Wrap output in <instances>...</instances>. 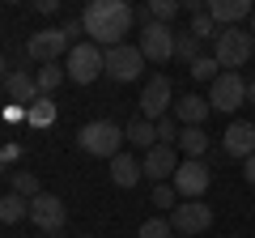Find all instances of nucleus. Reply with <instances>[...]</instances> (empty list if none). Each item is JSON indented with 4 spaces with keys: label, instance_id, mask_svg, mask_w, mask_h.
<instances>
[{
    "label": "nucleus",
    "instance_id": "obj_1",
    "mask_svg": "<svg viewBox=\"0 0 255 238\" xmlns=\"http://www.w3.org/2000/svg\"><path fill=\"white\" fill-rule=\"evenodd\" d=\"M132 21H136V9L128 4V0H90L81 13V26L85 34H90L94 47H102V51H111V47L124 43V34L132 30Z\"/></svg>",
    "mask_w": 255,
    "mask_h": 238
},
{
    "label": "nucleus",
    "instance_id": "obj_2",
    "mask_svg": "<svg viewBox=\"0 0 255 238\" xmlns=\"http://www.w3.org/2000/svg\"><path fill=\"white\" fill-rule=\"evenodd\" d=\"M213 60L221 64V73H238L247 60H255V38H251V30H243V26L221 30V34L213 38Z\"/></svg>",
    "mask_w": 255,
    "mask_h": 238
},
{
    "label": "nucleus",
    "instance_id": "obj_3",
    "mask_svg": "<svg viewBox=\"0 0 255 238\" xmlns=\"http://www.w3.org/2000/svg\"><path fill=\"white\" fill-rule=\"evenodd\" d=\"M77 145L85 149L90 157H119V145H124V128L111 123V119H90L81 132H77Z\"/></svg>",
    "mask_w": 255,
    "mask_h": 238
},
{
    "label": "nucleus",
    "instance_id": "obj_4",
    "mask_svg": "<svg viewBox=\"0 0 255 238\" xmlns=\"http://www.w3.org/2000/svg\"><path fill=\"white\" fill-rule=\"evenodd\" d=\"M102 68H107V51L94 43H77L68 47V60H64V77L73 85H90L102 77Z\"/></svg>",
    "mask_w": 255,
    "mask_h": 238
},
{
    "label": "nucleus",
    "instance_id": "obj_5",
    "mask_svg": "<svg viewBox=\"0 0 255 238\" xmlns=\"http://www.w3.org/2000/svg\"><path fill=\"white\" fill-rule=\"evenodd\" d=\"M209 183H213V170L204 166V157H183L179 170H174V179H170V187L183 200H204Z\"/></svg>",
    "mask_w": 255,
    "mask_h": 238
},
{
    "label": "nucleus",
    "instance_id": "obj_6",
    "mask_svg": "<svg viewBox=\"0 0 255 238\" xmlns=\"http://www.w3.org/2000/svg\"><path fill=\"white\" fill-rule=\"evenodd\" d=\"M174 107V85L170 77H149L145 90H140V119H149V123H157V119H166V111Z\"/></svg>",
    "mask_w": 255,
    "mask_h": 238
},
{
    "label": "nucleus",
    "instance_id": "obj_7",
    "mask_svg": "<svg viewBox=\"0 0 255 238\" xmlns=\"http://www.w3.org/2000/svg\"><path fill=\"white\" fill-rule=\"evenodd\" d=\"M170 226H174V234H183V238L204 234V230L213 226V204H204V200H183V204H174Z\"/></svg>",
    "mask_w": 255,
    "mask_h": 238
},
{
    "label": "nucleus",
    "instance_id": "obj_8",
    "mask_svg": "<svg viewBox=\"0 0 255 238\" xmlns=\"http://www.w3.org/2000/svg\"><path fill=\"white\" fill-rule=\"evenodd\" d=\"M102 73H107L111 81H119V85L136 81V77L145 73V55H140V47H128V43L111 47V51H107V68H102Z\"/></svg>",
    "mask_w": 255,
    "mask_h": 238
},
{
    "label": "nucleus",
    "instance_id": "obj_9",
    "mask_svg": "<svg viewBox=\"0 0 255 238\" xmlns=\"http://www.w3.org/2000/svg\"><path fill=\"white\" fill-rule=\"evenodd\" d=\"M247 102V81H243V73H217V81L209 85V107L213 111H238Z\"/></svg>",
    "mask_w": 255,
    "mask_h": 238
},
{
    "label": "nucleus",
    "instance_id": "obj_10",
    "mask_svg": "<svg viewBox=\"0 0 255 238\" xmlns=\"http://www.w3.org/2000/svg\"><path fill=\"white\" fill-rule=\"evenodd\" d=\"M174 30L162 26V21H145V30H140V55L145 60H153V64H166V60H174Z\"/></svg>",
    "mask_w": 255,
    "mask_h": 238
},
{
    "label": "nucleus",
    "instance_id": "obj_11",
    "mask_svg": "<svg viewBox=\"0 0 255 238\" xmlns=\"http://www.w3.org/2000/svg\"><path fill=\"white\" fill-rule=\"evenodd\" d=\"M30 221H34L43 234H60L64 230V221H68V209H64V200L60 196H51V192H38L34 200H30Z\"/></svg>",
    "mask_w": 255,
    "mask_h": 238
},
{
    "label": "nucleus",
    "instance_id": "obj_12",
    "mask_svg": "<svg viewBox=\"0 0 255 238\" xmlns=\"http://www.w3.org/2000/svg\"><path fill=\"white\" fill-rule=\"evenodd\" d=\"M68 38H64V30H38V34H30V43H26V55L30 60H38V64H55V55H64L68 51Z\"/></svg>",
    "mask_w": 255,
    "mask_h": 238
},
{
    "label": "nucleus",
    "instance_id": "obj_13",
    "mask_svg": "<svg viewBox=\"0 0 255 238\" xmlns=\"http://www.w3.org/2000/svg\"><path fill=\"white\" fill-rule=\"evenodd\" d=\"M140 170H145V179H153V183L174 179V170H179V153H174V145H153L145 157H140Z\"/></svg>",
    "mask_w": 255,
    "mask_h": 238
},
{
    "label": "nucleus",
    "instance_id": "obj_14",
    "mask_svg": "<svg viewBox=\"0 0 255 238\" xmlns=\"http://www.w3.org/2000/svg\"><path fill=\"white\" fill-rule=\"evenodd\" d=\"M221 149H226L230 157H238V162L255 157V123H243V119H234V123L226 128V136H221Z\"/></svg>",
    "mask_w": 255,
    "mask_h": 238
},
{
    "label": "nucleus",
    "instance_id": "obj_15",
    "mask_svg": "<svg viewBox=\"0 0 255 238\" xmlns=\"http://www.w3.org/2000/svg\"><path fill=\"white\" fill-rule=\"evenodd\" d=\"M204 13H209L221 30H230V26H238L243 17H251L255 9H251V0H209V4H204Z\"/></svg>",
    "mask_w": 255,
    "mask_h": 238
},
{
    "label": "nucleus",
    "instance_id": "obj_16",
    "mask_svg": "<svg viewBox=\"0 0 255 238\" xmlns=\"http://www.w3.org/2000/svg\"><path fill=\"white\" fill-rule=\"evenodd\" d=\"M209 98H200V94H183L179 102H174V119H179L183 128H200L204 119H209Z\"/></svg>",
    "mask_w": 255,
    "mask_h": 238
},
{
    "label": "nucleus",
    "instance_id": "obj_17",
    "mask_svg": "<svg viewBox=\"0 0 255 238\" xmlns=\"http://www.w3.org/2000/svg\"><path fill=\"white\" fill-rule=\"evenodd\" d=\"M4 90H9V98L17 102V107H30V102H38L43 94H38V81H34V73H9L4 77Z\"/></svg>",
    "mask_w": 255,
    "mask_h": 238
},
{
    "label": "nucleus",
    "instance_id": "obj_18",
    "mask_svg": "<svg viewBox=\"0 0 255 238\" xmlns=\"http://www.w3.org/2000/svg\"><path fill=\"white\" fill-rule=\"evenodd\" d=\"M140 179H145V170H140V157H132V153L111 157V183H115V187H136Z\"/></svg>",
    "mask_w": 255,
    "mask_h": 238
},
{
    "label": "nucleus",
    "instance_id": "obj_19",
    "mask_svg": "<svg viewBox=\"0 0 255 238\" xmlns=\"http://www.w3.org/2000/svg\"><path fill=\"white\" fill-rule=\"evenodd\" d=\"M124 140H128V145H136V149H145V153H149V149H153L157 145V123H149V119H132V123H128V128H124Z\"/></svg>",
    "mask_w": 255,
    "mask_h": 238
},
{
    "label": "nucleus",
    "instance_id": "obj_20",
    "mask_svg": "<svg viewBox=\"0 0 255 238\" xmlns=\"http://www.w3.org/2000/svg\"><path fill=\"white\" fill-rule=\"evenodd\" d=\"M21 217H30V200H26V196H17V192L0 196V221L13 226V221H21Z\"/></svg>",
    "mask_w": 255,
    "mask_h": 238
},
{
    "label": "nucleus",
    "instance_id": "obj_21",
    "mask_svg": "<svg viewBox=\"0 0 255 238\" xmlns=\"http://www.w3.org/2000/svg\"><path fill=\"white\" fill-rule=\"evenodd\" d=\"M26 123H30V128H51V123H55V102L51 98L30 102V107H26Z\"/></svg>",
    "mask_w": 255,
    "mask_h": 238
},
{
    "label": "nucleus",
    "instance_id": "obj_22",
    "mask_svg": "<svg viewBox=\"0 0 255 238\" xmlns=\"http://www.w3.org/2000/svg\"><path fill=\"white\" fill-rule=\"evenodd\" d=\"M179 149H183L187 157H204V149H209L204 128H183V132H179Z\"/></svg>",
    "mask_w": 255,
    "mask_h": 238
},
{
    "label": "nucleus",
    "instance_id": "obj_23",
    "mask_svg": "<svg viewBox=\"0 0 255 238\" xmlns=\"http://www.w3.org/2000/svg\"><path fill=\"white\" fill-rule=\"evenodd\" d=\"M174 13H179V0H153V4H145L136 17H140V21H162V26H166Z\"/></svg>",
    "mask_w": 255,
    "mask_h": 238
},
{
    "label": "nucleus",
    "instance_id": "obj_24",
    "mask_svg": "<svg viewBox=\"0 0 255 238\" xmlns=\"http://www.w3.org/2000/svg\"><path fill=\"white\" fill-rule=\"evenodd\" d=\"M34 81H38V94L47 98V94H51L60 81H68V77H64V68H60V64H43V68L34 73Z\"/></svg>",
    "mask_w": 255,
    "mask_h": 238
},
{
    "label": "nucleus",
    "instance_id": "obj_25",
    "mask_svg": "<svg viewBox=\"0 0 255 238\" xmlns=\"http://www.w3.org/2000/svg\"><path fill=\"white\" fill-rule=\"evenodd\" d=\"M200 38H191V34H179L174 38V60H183V64H196L200 60Z\"/></svg>",
    "mask_w": 255,
    "mask_h": 238
},
{
    "label": "nucleus",
    "instance_id": "obj_26",
    "mask_svg": "<svg viewBox=\"0 0 255 238\" xmlns=\"http://www.w3.org/2000/svg\"><path fill=\"white\" fill-rule=\"evenodd\" d=\"M187 34H191V38H200V43H209V38H217V34H221V26L209 17V13H196V17H191V30H187Z\"/></svg>",
    "mask_w": 255,
    "mask_h": 238
},
{
    "label": "nucleus",
    "instance_id": "obj_27",
    "mask_svg": "<svg viewBox=\"0 0 255 238\" xmlns=\"http://www.w3.org/2000/svg\"><path fill=\"white\" fill-rule=\"evenodd\" d=\"M140 238H174L170 217H149V221H140Z\"/></svg>",
    "mask_w": 255,
    "mask_h": 238
},
{
    "label": "nucleus",
    "instance_id": "obj_28",
    "mask_svg": "<svg viewBox=\"0 0 255 238\" xmlns=\"http://www.w3.org/2000/svg\"><path fill=\"white\" fill-rule=\"evenodd\" d=\"M13 192H17V196H26V200H34V196L43 192V187H38V179H34L30 170H17V174H13Z\"/></svg>",
    "mask_w": 255,
    "mask_h": 238
},
{
    "label": "nucleus",
    "instance_id": "obj_29",
    "mask_svg": "<svg viewBox=\"0 0 255 238\" xmlns=\"http://www.w3.org/2000/svg\"><path fill=\"white\" fill-rule=\"evenodd\" d=\"M217 68H221V64L213 60V55H200V60L191 64V77H196V81H209V85H213V81H217Z\"/></svg>",
    "mask_w": 255,
    "mask_h": 238
},
{
    "label": "nucleus",
    "instance_id": "obj_30",
    "mask_svg": "<svg viewBox=\"0 0 255 238\" xmlns=\"http://www.w3.org/2000/svg\"><path fill=\"white\" fill-rule=\"evenodd\" d=\"M179 119L174 115H166V119H157V145H174V140H179Z\"/></svg>",
    "mask_w": 255,
    "mask_h": 238
},
{
    "label": "nucleus",
    "instance_id": "obj_31",
    "mask_svg": "<svg viewBox=\"0 0 255 238\" xmlns=\"http://www.w3.org/2000/svg\"><path fill=\"white\" fill-rule=\"evenodd\" d=\"M153 204H157V209H170V213H174V204H179V192H174L170 183H157V187H153Z\"/></svg>",
    "mask_w": 255,
    "mask_h": 238
},
{
    "label": "nucleus",
    "instance_id": "obj_32",
    "mask_svg": "<svg viewBox=\"0 0 255 238\" xmlns=\"http://www.w3.org/2000/svg\"><path fill=\"white\" fill-rule=\"evenodd\" d=\"M60 30H64V38H68V43H73V47H77V34H85V26H81V17H73V21H64Z\"/></svg>",
    "mask_w": 255,
    "mask_h": 238
},
{
    "label": "nucleus",
    "instance_id": "obj_33",
    "mask_svg": "<svg viewBox=\"0 0 255 238\" xmlns=\"http://www.w3.org/2000/svg\"><path fill=\"white\" fill-rule=\"evenodd\" d=\"M17 157H21V145H13V140H9V145H0V162H4V166L17 162Z\"/></svg>",
    "mask_w": 255,
    "mask_h": 238
},
{
    "label": "nucleus",
    "instance_id": "obj_34",
    "mask_svg": "<svg viewBox=\"0 0 255 238\" xmlns=\"http://www.w3.org/2000/svg\"><path fill=\"white\" fill-rule=\"evenodd\" d=\"M55 9H60V0H34V13H43V17L55 13Z\"/></svg>",
    "mask_w": 255,
    "mask_h": 238
},
{
    "label": "nucleus",
    "instance_id": "obj_35",
    "mask_svg": "<svg viewBox=\"0 0 255 238\" xmlns=\"http://www.w3.org/2000/svg\"><path fill=\"white\" fill-rule=\"evenodd\" d=\"M243 174H247V183L255 187V157H247V162H243Z\"/></svg>",
    "mask_w": 255,
    "mask_h": 238
},
{
    "label": "nucleus",
    "instance_id": "obj_36",
    "mask_svg": "<svg viewBox=\"0 0 255 238\" xmlns=\"http://www.w3.org/2000/svg\"><path fill=\"white\" fill-rule=\"evenodd\" d=\"M247 102L255 107V81H247Z\"/></svg>",
    "mask_w": 255,
    "mask_h": 238
},
{
    "label": "nucleus",
    "instance_id": "obj_37",
    "mask_svg": "<svg viewBox=\"0 0 255 238\" xmlns=\"http://www.w3.org/2000/svg\"><path fill=\"white\" fill-rule=\"evenodd\" d=\"M4 77H9V60H4V55H0V81H4Z\"/></svg>",
    "mask_w": 255,
    "mask_h": 238
},
{
    "label": "nucleus",
    "instance_id": "obj_38",
    "mask_svg": "<svg viewBox=\"0 0 255 238\" xmlns=\"http://www.w3.org/2000/svg\"><path fill=\"white\" fill-rule=\"evenodd\" d=\"M251 38H255V13H251Z\"/></svg>",
    "mask_w": 255,
    "mask_h": 238
},
{
    "label": "nucleus",
    "instance_id": "obj_39",
    "mask_svg": "<svg viewBox=\"0 0 255 238\" xmlns=\"http://www.w3.org/2000/svg\"><path fill=\"white\" fill-rule=\"evenodd\" d=\"M51 238H60V234H51Z\"/></svg>",
    "mask_w": 255,
    "mask_h": 238
},
{
    "label": "nucleus",
    "instance_id": "obj_40",
    "mask_svg": "<svg viewBox=\"0 0 255 238\" xmlns=\"http://www.w3.org/2000/svg\"><path fill=\"white\" fill-rule=\"evenodd\" d=\"M81 238H90V234H81Z\"/></svg>",
    "mask_w": 255,
    "mask_h": 238
},
{
    "label": "nucleus",
    "instance_id": "obj_41",
    "mask_svg": "<svg viewBox=\"0 0 255 238\" xmlns=\"http://www.w3.org/2000/svg\"><path fill=\"white\" fill-rule=\"evenodd\" d=\"M0 166H4V162H0Z\"/></svg>",
    "mask_w": 255,
    "mask_h": 238
},
{
    "label": "nucleus",
    "instance_id": "obj_42",
    "mask_svg": "<svg viewBox=\"0 0 255 238\" xmlns=\"http://www.w3.org/2000/svg\"><path fill=\"white\" fill-rule=\"evenodd\" d=\"M179 238H183V234H179Z\"/></svg>",
    "mask_w": 255,
    "mask_h": 238
}]
</instances>
